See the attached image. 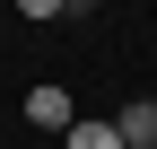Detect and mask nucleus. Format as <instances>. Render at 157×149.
<instances>
[{
	"label": "nucleus",
	"instance_id": "nucleus-1",
	"mask_svg": "<svg viewBox=\"0 0 157 149\" xmlns=\"http://www.w3.org/2000/svg\"><path fill=\"white\" fill-rule=\"evenodd\" d=\"M26 123H35V132H70V123H78V114H70V88H61V79H35V88H26Z\"/></svg>",
	"mask_w": 157,
	"mask_h": 149
},
{
	"label": "nucleus",
	"instance_id": "nucleus-2",
	"mask_svg": "<svg viewBox=\"0 0 157 149\" xmlns=\"http://www.w3.org/2000/svg\"><path fill=\"white\" fill-rule=\"evenodd\" d=\"M113 132H122V149H157V97H131L113 114Z\"/></svg>",
	"mask_w": 157,
	"mask_h": 149
},
{
	"label": "nucleus",
	"instance_id": "nucleus-3",
	"mask_svg": "<svg viewBox=\"0 0 157 149\" xmlns=\"http://www.w3.org/2000/svg\"><path fill=\"white\" fill-rule=\"evenodd\" d=\"M61 149H122V132H113V123H70Z\"/></svg>",
	"mask_w": 157,
	"mask_h": 149
},
{
	"label": "nucleus",
	"instance_id": "nucleus-4",
	"mask_svg": "<svg viewBox=\"0 0 157 149\" xmlns=\"http://www.w3.org/2000/svg\"><path fill=\"white\" fill-rule=\"evenodd\" d=\"M17 9H26V18H61L70 0H17Z\"/></svg>",
	"mask_w": 157,
	"mask_h": 149
},
{
	"label": "nucleus",
	"instance_id": "nucleus-5",
	"mask_svg": "<svg viewBox=\"0 0 157 149\" xmlns=\"http://www.w3.org/2000/svg\"><path fill=\"white\" fill-rule=\"evenodd\" d=\"M70 9H96V0H70Z\"/></svg>",
	"mask_w": 157,
	"mask_h": 149
}]
</instances>
